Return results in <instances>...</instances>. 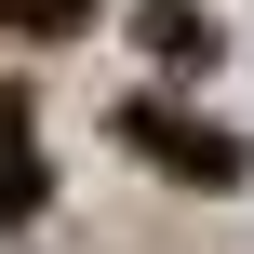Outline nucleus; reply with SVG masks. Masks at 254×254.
Returning <instances> with one entry per match:
<instances>
[{
    "instance_id": "4",
    "label": "nucleus",
    "mask_w": 254,
    "mask_h": 254,
    "mask_svg": "<svg viewBox=\"0 0 254 254\" xmlns=\"http://www.w3.org/2000/svg\"><path fill=\"white\" fill-rule=\"evenodd\" d=\"M0 27H13V40H67L80 13H67V0H0Z\"/></svg>"
},
{
    "instance_id": "3",
    "label": "nucleus",
    "mask_w": 254,
    "mask_h": 254,
    "mask_svg": "<svg viewBox=\"0 0 254 254\" xmlns=\"http://www.w3.org/2000/svg\"><path fill=\"white\" fill-rule=\"evenodd\" d=\"M134 40H147V67H214V13L201 0H134Z\"/></svg>"
},
{
    "instance_id": "1",
    "label": "nucleus",
    "mask_w": 254,
    "mask_h": 254,
    "mask_svg": "<svg viewBox=\"0 0 254 254\" xmlns=\"http://www.w3.org/2000/svg\"><path fill=\"white\" fill-rule=\"evenodd\" d=\"M107 134H121L147 174H174V188H241V174H254V147H241V134H214L201 107H161V94H134Z\"/></svg>"
},
{
    "instance_id": "2",
    "label": "nucleus",
    "mask_w": 254,
    "mask_h": 254,
    "mask_svg": "<svg viewBox=\"0 0 254 254\" xmlns=\"http://www.w3.org/2000/svg\"><path fill=\"white\" fill-rule=\"evenodd\" d=\"M54 201V161H40V121H27V94H0V228H27Z\"/></svg>"
}]
</instances>
